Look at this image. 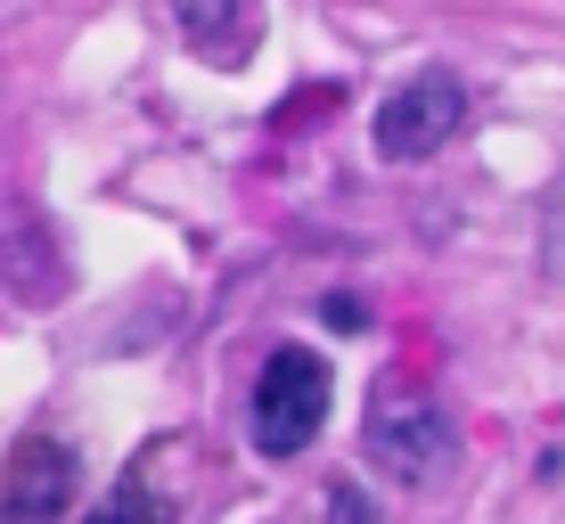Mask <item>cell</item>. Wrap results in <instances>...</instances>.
Segmentation results:
<instances>
[{
    "label": "cell",
    "instance_id": "7",
    "mask_svg": "<svg viewBox=\"0 0 565 524\" xmlns=\"http://www.w3.org/2000/svg\"><path fill=\"white\" fill-rule=\"evenodd\" d=\"M320 320H328V328H344V336H361V303H353V296H328V303H320Z\"/></svg>",
    "mask_w": 565,
    "mask_h": 524
},
{
    "label": "cell",
    "instance_id": "8",
    "mask_svg": "<svg viewBox=\"0 0 565 524\" xmlns=\"http://www.w3.org/2000/svg\"><path fill=\"white\" fill-rule=\"evenodd\" d=\"M328 509H337V524H369V516H361V492H344V483H337V500H328Z\"/></svg>",
    "mask_w": 565,
    "mask_h": 524
},
{
    "label": "cell",
    "instance_id": "4",
    "mask_svg": "<svg viewBox=\"0 0 565 524\" xmlns=\"http://www.w3.org/2000/svg\"><path fill=\"white\" fill-rule=\"evenodd\" d=\"M83 492V459L57 435H25L0 468V524H57Z\"/></svg>",
    "mask_w": 565,
    "mask_h": 524
},
{
    "label": "cell",
    "instance_id": "3",
    "mask_svg": "<svg viewBox=\"0 0 565 524\" xmlns=\"http://www.w3.org/2000/svg\"><path fill=\"white\" fill-rule=\"evenodd\" d=\"M459 124H467L459 74H451V66H418L411 83L385 90V107H377V124H369V140H377L385 164H418V157H435V148H451Z\"/></svg>",
    "mask_w": 565,
    "mask_h": 524
},
{
    "label": "cell",
    "instance_id": "2",
    "mask_svg": "<svg viewBox=\"0 0 565 524\" xmlns=\"http://www.w3.org/2000/svg\"><path fill=\"white\" fill-rule=\"evenodd\" d=\"M328 361L311 353V344H279V353L263 361V377H255V402H246V435H255V451L263 459H296L320 442V426H328Z\"/></svg>",
    "mask_w": 565,
    "mask_h": 524
},
{
    "label": "cell",
    "instance_id": "1",
    "mask_svg": "<svg viewBox=\"0 0 565 524\" xmlns=\"http://www.w3.org/2000/svg\"><path fill=\"white\" fill-rule=\"evenodd\" d=\"M361 442H369V459H377V475L402 483V492H435V483L459 468L451 410H443L435 394H418V385H402V377H377Z\"/></svg>",
    "mask_w": 565,
    "mask_h": 524
},
{
    "label": "cell",
    "instance_id": "6",
    "mask_svg": "<svg viewBox=\"0 0 565 524\" xmlns=\"http://www.w3.org/2000/svg\"><path fill=\"white\" fill-rule=\"evenodd\" d=\"M83 524H172V492H156V475H148V468H131V475L115 483V492H107Z\"/></svg>",
    "mask_w": 565,
    "mask_h": 524
},
{
    "label": "cell",
    "instance_id": "5",
    "mask_svg": "<svg viewBox=\"0 0 565 524\" xmlns=\"http://www.w3.org/2000/svg\"><path fill=\"white\" fill-rule=\"evenodd\" d=\"M172 25L189 33V50L205 66H238L246 42H255V9L246 0H172Z\"/></svg>",
    "mask_w": 565,
    "mask_h": 524
}]
</instances>
